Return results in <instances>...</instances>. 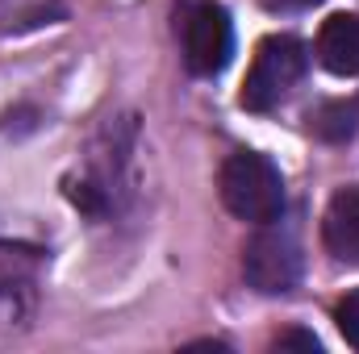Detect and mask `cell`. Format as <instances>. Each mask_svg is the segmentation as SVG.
I'll list each match as a JSON object with an SVG mask.
<instances>
[{
	"label": "cell",
	"mask_w": 359,
	"mask_h": 354,
	"mask_svg": "<svg viewBox=\"0 0 359 354\" xmlns=\"http://www.w3.org/2000/svg\"><path fill=\"white\" fill-rule=\"evenodd\" d=\"M301 271H305V259H301V242L292 229L268 221L243 250V275L255 292L264 296H284L301 283Z\"/></svg>",
	"instance_id": "4"
},
{
	"label": "cell",
	"mask_w": 359,
	"mask_h": 354,
	"mask_svg": "<svg viewBox=\"0 0 359 354\" xmlns=\"http://www.w3.org/2000/svg\"><path fill=\"white\" fill-rule=\"evenodd\" d=\"M217 192H222V204L238 221H251V225L280 221V213H284V179H280V167L271 163L268 155H255V150L230 155L222 163Z\"/></svg>",
	"instance_id": "1"
},
{
	"label": "cell",
	"mask_w": 359,
	"mask_h": 354,
	"mask_svg": "<svg viewBox=\"0 0 359 354\" xmlns=\"http://www.w3.org/2000/svg\"><path fill=\"white\" fill-rule=\"evenodd\" d=\"M271 13H305V8H313V4H322V0H264Z\"/></svg>",
	"instance_id": "10"
},
{
	"label": "cell",
	"mask_w": 359,
	"mask_h": 354,
	"mask_svg": "<svg viewBox=\"0 0 359 354\" xmlns=\"http://www.w3.org/2000/svg\"><path fill=\"white\" fill-rule=\"evenodd\" d=\"M180 42L192 76H222L234 59V21L217 0H192L180 13Z\"/></svg>",
	"instance_id": "3"
},
{
	"label": "cell",
	"mask_w": 359,
	"mask_h": 354,
	"mask_svg": "<svg viewBox=\"0 0 359 354\" xmlns=\"http://www.w3.org/2000/svg\"><path fill=\"white\" fill-rule=\"evenodd\" d=\"M318 59L330 76L359 80V17L355 13H334L318 29Z\"/></svg>",
	"instance_id": "5"
},
{
	"label": "cell",
	"mask_w": 359,
	"mask_h": 354,
	"mask_svg": "<svg viewBox=\"0 0 359 354\" xmlns=\"http://www.w3.org/2000/svg\"><path fill=\"white\" fill-rule=\"evenodd\" d=\"M305 67H309V50H305L301 38H292V34L264 38L259 50H255V59H251V71L243 80V96H238L243 108H251V113L276 108L288 92L301 84Z\"/></svg>",
	"instance_id": "2"
},
{
	"label": "cell",
	"mask_w": 359,
	"mask_h": 354,
	"mask_svg": "<svg viewBox=\"0 0 359 354\" xmlns=\"http://www.w3.org/2000/svg\"><path fill=\"white\" fill-rule=\"evenodd\" d=\"M276 351H305V354H322V342H318L313 334H305V330H288V334H280V338H276Z\"/></svg>",
	"instance_id": "9"
},
{
	"label": "cell",
	"mask_w": 359,
	"mask_h": 354,
	"mask_svg": "<svg viewBox=\"0 0 359 354\" xmlns=\"http://www.w3.org/2000/svg\"><path fill=\"white\" fill-rule=\"evenodd\" d=\"M313 129L326 142H347L359 129V100H330L313 113Z\"/></svg>",
	"instance_id": "7"
},
{
	"label": "cell",
	"mask_w": 359,
	"mask_h": 354,
	"mask_svg": "<svg viewBox=\"0 0 359 354\" xmlns=\"http://www.w3.org/2000/svg\"><path fill=\"white\" fill-rule=\"evenodd\" d=\"M334 321H339V334L347 338V346H355V351H359V288H355V292H347V296L339 300Z\"/></svg>",
	"instance_id": "8"
},
{
	"label": "cell",
	"mask_w": 359,
	"mask_h": 354,
	"mask_svg": "<svg viewBox=\"0 0 359 354\" xmlns=\"http://www.w3.org/2000/svg\"><path fill=\"white\" fill-rule=\"evenodd\" d=\"M322 242L334 259L359 263V183L339 187L322 217Z\"/></svg>",
	"instance_id": "6"
}]
</instances>
